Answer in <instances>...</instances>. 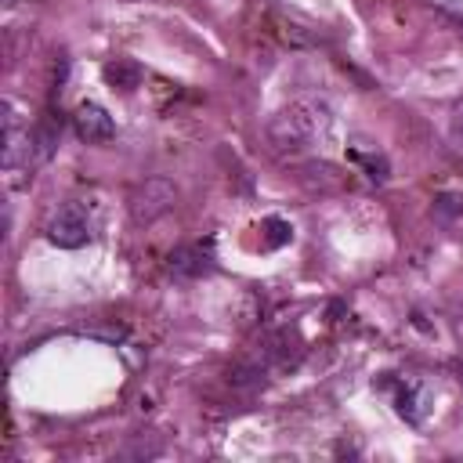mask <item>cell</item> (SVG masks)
<instances>
[{
	"label": "cell",
	"instance_id": "6da1fadb",
	"mask_svg": "<svg viewBox=\"0 0 463 463\" xmlns=\"http://www.w3.org/2000/svg\"><path fill=\"white\" fill-rule=\"evenodd\" d=\"M330 123H334V113H330L326 102H318V98H297V102H290L286 109H279V113L271 116L268 137H271L275 149L304 153V149H311L315 142H322V137H326Z\"/></svg>",
	"mask_w": 463,
	"mask_h": 463
},
{
	"label": "cell",
	"instance_id": "7a4b0ae2",
	"mask_svg": "<svg viewBox=\"0 0 463 463\" xmlns=\"http://www.w3.org/2000/svg\"><path fill=\"white\" fill-rule=\"evenodd\" d=\"M90 236H95V224H90L87 207L76 203V200L62 203L48 221V239L62 250H80V247L90 243Z\"/></svg>",
	"mask_w": 463,
	"mask_h": 463
},
{
	"label": "cell",
	"instance_id": "3957f363",
	"mask_svg": "<svg viewBox=\"0 0 463 463\" xmlns=\"http://www.w3.org/2000/svg\"><path fill=\"white\" fill-rule=\"evenodd\" d=\"M174 200H177V189H174L167 177H149V181H142V184L134 189V196H130V214H134L137 224H149V221L163 217V214L174 207Z\"/></svg>",
	"mask_w": 463,
	"mask_h": 463
},
{
	"label": "cell",
	"instance_id": "277c9868",
	"mask_svg": "<svg viewBox=\"0 0 463 463\" xmlns=\"http://www.w3.org/2000/svg\"><path fill=\"white\" fill-rule=\"evenodd\" d=\"M73 127H76V137H80V142H87V145H106V142H113V134H116L113 116L98 102H83L76 109V116H73Z\"/></svg>",
	"mask_w": 463,
	"mask_h": 463
},
{
	"label": "cell",
	"instance_id": "5b68a950",
	"mask_svg": "<svg viewBox=\"0 0 463 463\" xmlns=\"http://www.w3.org/2000/svg\"><path fill=\"white\" fill-rule=\"evenodd\" d=\"M170 271L177 279H200V275H210L214 271V254L210 247L203 243H192V247H177L170 254Z\"/></svg>",
	"mask_w": 463,
	"mask_h": 463
},
{
	"label": "cell",
	"instance_id": "8992f818",
	"mask_svg": "<svg viewBox=\"0 0 463 463\" xmlns=\"http://www.w3.org/2000/svg\"><path fill=\"white\" fill-rule=\"evenodd\" d=\"M59 137H62V120L43 116L33 130V163H48L59 149Z\"/></svg>",
	"mask_w": 463,
	"mask_h": 463
},
{
	"label": "cell",
	"instance_id": "52a82bcc",
	"mask_svg": "<svg viewBox=\"0 0 463 463\" xmlns=\"http://www.w3.org/2000/svg\"><path fill=\"white\" fill-rule=\"evenodd\" d=\"M102 76H106V83H109V87L134 90L137 83H142V66L130 62V59H116V62H109V66L102 69Z\"/></svg>",
	"mask_w": 463,
	"mask_h": 463
},
{
	"label": "cell",
	"instance_id": "ba28073f",
	"mask_svg": "<svg viewBox=\"0 0 463 463\" xmlns=\"http://www.w3.org/2000/svg\"><path fill=\"white\" fill-rule=\"evenodd\" d=\"M395 409H398V416L405 424H420L424 420V412H428V405H424V395L416 391V388H405V391H398V398H395Z\"/></svg>",
	"mask_w": 463,
	"mask_h": 463
},
{
	"label": "cell",
	"instance_id": "9c48e42d",
	"mask_svg": "<svg viewBox=\"0 0 463 463\" xmlns=\"http://www.w3.org/2000/svg\"><path fill=\"white\" fill-rule=\"evenodd\" d=\"M435 221H442V224L463 221V196H438L435 200Z\"/></svg>",
	"mask_w": 463,
	"mask_h": 463
},
{
	"label": "cell",
	"instance_id": "30bf717a",
	"mask_svg": "<svg viewBox=\"0 0 463 463\" xmlns=\"http://www.w3.org/2000/svg\"><path fill=\"white\" fill-rule=\"evenodd\" d=\"M264 228H268L264 247H283V243H290V236H294V228H290L286 221H279V217H268Z\"/></svg>",
	"mask_w": 463,
	"mask_h": 463
},
{
	"label": "cell",
	"instance_id": "8fae6325",
	"mask_svg": "<svg viewBox=\"0 0 463 463\" xmlns=\"http://www.w3.org/2000/svg\"><path fill=\"white\" fill-rule=\"evenodd\" d=\"M228 381L236 384V388H247V384H257L264 381V365H236V369H228Z\"/></svg>",
	"mask_w": 463,
	"mask_h": 463
},
{
	"label": "cell",
	"instance_id": "7c38bea8",
	"mask_svg": "<svg viewBox=\"0 0 463 463\" xmlns=\"http://www.w3.org/2000/svg\"><path fill=\"white\" fill-rule=\"evenodd\" d=\"M351 160H358V163L369 170V177H373V181H388V160H384V156H362V153H355Z\"/></svg>",
	"mask_w": 463,
	"mask_h": 463
}]
</instances>
